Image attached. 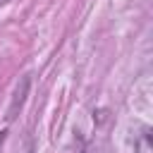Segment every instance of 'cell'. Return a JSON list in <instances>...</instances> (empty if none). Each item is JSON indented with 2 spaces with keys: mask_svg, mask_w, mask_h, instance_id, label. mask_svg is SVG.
<instances>
[{
  "mask_svg": "<svg viewBox=\"0 0 153 153\" xmlns=\"http://www.w3.org/2000/svg\"><path fill=\"white\" fill-rule=\"evenodd\" d=\"M84 153H88V151H84Z\"/></svg>",
  "mask_w": 153,
  "mask_h": 153,
  "instance_id": "cell-4",
  "label": "cell"
},
{
  "mask_svg": "<svg viewBox=\"0 0 153 153\" xmlns=\"http://www.w3.org/2000/svg\"><path fill=\"white\" fill-rule=\"evenodd\" d=\"M26 91H29V74L22 79V86H17V91H14V98H12V105H10V110H7V120H14L17 117V110L22 108V103H24V96H26Z\"/></svg>",
  "mask_w": 153,
  "mask_h": 153,
  "instance_id": "cell-1",
  "label": "cell"
},
{
  "mask_svg": "<svg viewBox=\"0 0 153 153\" xmlns=\"http://www.w3.org/2000/svg\"><path fill=\"white\" fill-rule=\"evenodd\" d=\"M134 146H136L139 153H153V148H151V131L143 129V131L139 134V139L134 141Z\"/></svg>",
  "mask_w": 153,
  "mask_h": 153,
  "instance_id": "cell-2",
  "label": "cell"
},
{
  "mask_svg": "<svg viewBox=\"0 0 153 153\" xmlns=\"http://www.w3.org/2000/svg\"><path fill=\"white\" fill-rule=\"evenodd\" d=\"M26 153H33V148H31V146H29V151H26Z\"/></svg>",
  "mask_w": 153,
  "mask_h": 153,
  "instance_id": "cell-3",
  "label": "cell"
}]
</instances>
